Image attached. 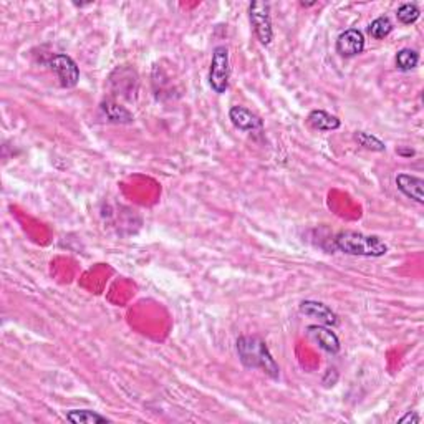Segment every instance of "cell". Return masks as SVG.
<instances>
[{
	"label": "cell",
	"instance_id": "obj_6",
	"mask_svg": "<svg viewBox=\"0 0 424 424\" xmlns=\"http://www.w3.org/2000/svg\"><path fill=\"white\" fill-rule=\"evenodd\" d=\"M306 337L327 353L337 355L340 351V340H338L335 332H332V328H328L327 325H309Z\"/></svg>",
	"mask_w": 424,
	"mask_h": 424
},
{
	"label": "cell",
	"instance_id": "obj_18",
	"mask_svg": "<svg viewBox=\"0 0 424 424\" xmlns=\"http://www.w3.org/2000/svg\"><path fill=\"white\" fill-rule=\"evenodd\" d=\"M400 423L401 424H406V423L418 424V423H421V416H419V414L416 411H409V413H406L404 416L400 419Z\"/></svg>",
	"mask_w": 424,
	"mask_h": 424
},
{
	"label": "cell",
	"instance_id": "obj_19",
	"mask_svg": "<svg viewBox=\"0 0 424 424\" xmlns=\"http://www.w3.org/2000/svg\"><path fill=\"white\" fill-rule=\"evenodd\" d=\"M398 155H401V156H413L414 151L413 150H398Z\"/></svg>",
	"mask_w": 424,
	"mask_h": 424
},
{
	"label": "cell",
	"instance_id": "obj_3",
	"mask_svg": "<svg viewBox=\"0 0 424 424\" xmlns=\"http://www.w3.org/2000/svg\"><path fill=\"white\" fill-rule=\"evenodd\" d=\"M229 78H231V58H229V48L219 45L212 50V60L209 69V85L218 94H222L229 88Z\"/></svg>",
	"mask_w": 424,
	"mask_h": 424
},
{
	"label": "cell",
	"instance_id": "obj_17",
	"mask_svg": "<svg viewBox=\"0 0 424 424\" xmlns=\"http://www.w3.org/2000/svg\"><path fill=\"white\" fill-rule=\"evenodd\" d=\"M355 139L360 143V146L365 148V150L376 151V153H383V151L386 150L385 143H383L381 139H378L376 136H373V134H369V133L356 132L355 133Z\"/></svg>",
	"mask_w": 424,
	"mask_h": 424
},
{
	"label": "cell",
	"instance_id": "obj_7",
	"mask_svg": "<svg viewBox=\"0 0 424 424\" xmlns=\"http://www.w3.org/2000/svg\"><path fill=\"white\" fill-rule=\"evenodd\" d=\"M365 50V35L356 29H348L337 38V52L341 57L351 58L360 55Z\"/></svg>",
	"mask_w": 424,
	"mask_h": 424
},
{
	"label": "cell",
	"instance_id": "obj_5",
	"mask_svg": "<svg viewBox=\"0 0 424 424\" xmlns=\"http://www.w3.org/2000/svg\"><path fill=\"white\" fill-rule=\"evenodd\" d=\"M48 66H50L52 71H55L63 88L76 87L80 80V69L73 58L65 55V53H58V55H53L50 58Z\"/></svg>",
	"mask_w": 424,
	"mask_h": 424
},
{
	"label": "cell",
	"instance_id": "obj_10",
	"mask_svg": "<svg viewBox=\"0 0 424 424\" xmlns=\"http://www.w3.org/2000/svg\"><path fill=\"white\" fill-rule=\"evenodd\" d=\"M396 188L409 199L416 201L418 204L424 202V181L421 178L413 174H398L396 176Z\"/></svg>",
	"mask_w": 424,
	"mask_h": 424
},
{
	"label": "cell",
	"instance_id": "obj_4",
	"mask_svg": "<svg viewBox=\"0 0 424 424\" xmlns=\"http://www.w3.org/2000/svg\"><path fill=\"white\" fill-rule=\"evenodd\" d=\"M249 15L259 42L262 45H270L274 38L272 19H270V3L252 2L249 6Z\"/></svg>",
	"mask_w": 424,
	"mask_h": 424
},
{
	"label": "cell",
	"instance_id": "obj_14",
	"mask_svg": "<svg viewBox=\"0 0 424 424\" xmlns=\"http://www.w3.org/2000/svg\"><path fill=\"white\" fill-rule=\"evenodd\" d=\"M419 63V53L411 48H403L396 53V66L401 71H411L418 66Z\"/></svg>",
	"mask_w": 424,
	"mask_h": 424
},
{
	"label": "cell",
	"instance_id": "obj_11",
	"mask_svg": "<svg viewBox=\"0 0 424 424\" xmlns=\"http://www.w3.org/2000/svg\"><path fill=\"white\" fill-rule=\"evenodd\" d=\"M309 123L313 129H318V132H335V129L341 126V121L338 120L337 116H333L323 110H313L310 113Z\"/></svg>",
	"mask_w": 424,
	"mask_h": 424
},
{
	"label": "cell",
	"instance_id": "obj_1",
	"mask_svg": "<svg viewBox=\"0 0 424 424\" xmlns=\"http://www.w3.org/2000/svg\"><path fill=\"white\" fill-rule=\"evenodd\" d=\"M236 345L239 360H241L243 367L250 369H262L272 380L281 378V368H278L277 362L274 360L269 346L265 345L262 338L255 335H246L239 338Z\"/></svg>",
	"mask_w": 424,
	"mask_h": 424
},
{
	"label": "cell",
	"instance_id": "obj_8",
	"mask_svg": "<svg viewBox=\"0 0 424 424\" xmlns=\"http://www.w3.org/2000/svg\"><path fill=\"white\" fill-rule=\"evenodd\" d=\"M300 313L305 315V317L318 320L320 325H327V327L328 325H332V327L338 325L337 313L333 312L330 306L322 304V302L304 300L300 304Z\"/></svg>",
	"mask_w": 424,
	"mask_h": 424
},
{
	"label": "cell",
	"instance_id": "obj_9",
	"mask_svg": "<svg viewBox=\"0 0 424 424\" xmlns=\"http://www.w3.org/2000/svg\"><path fill=\"white\" fill-rule=\"evenodd\" d=\"M229 118H231L232 125L242 129V132H255V129H260L264 126V121L255 113L243 106H232L231 111H229Z\"/></svg>",
	"mask_w": 424,
	"mask_h": 424
},
{
	"label": "cell",
	"instance_id": "obj_16",
	"mask_svg": "<svg viewBox=\"0 0 424 424\" xmlns=\"http://www.w3.org/2000/svg\"><path fill=\"white\" fill-rule=\"evenodd\" d=\"M396 17L403 25H413L416 24L419 17H421V10H419L416 3H403L400 6L398 12H396Z\"/></svg>",
	"mask_w": 424,
	"mask_h": 424
},
{
	"label": "cell",
	"instance_id": "obj_2",
	"mask_svg": "<svg viewBox=\"0 0 424 424\" xmlns=\"http://www.w3.org/2000/svg\"><path fill=\"white\" fill-rule=\"evenodd\" d=\"M337 249L348 255L360 257H383L386 255L388 246L376 236H367V234L344 231L335 237Z\"/></svg>",
	"mask_w": 424,
	"mask_h": 424
},
{
	"label": "cell",
	"instance_id": "obj_12",
	"mask_svg": "<svg viewBox=\"0 0 424 424\" xmlns=\"http://www.w3.org/2000/svg\"><path fill=\"white\" fill-rule=\"evenodd\" d=\"M100 110L103 111V115H105V118L110 121V123H133V115L126 110L125 106L118 105V103L115 101H103Z\"/></svg>",
	"mask_w": 424,
	"mask_h": 424
},
{
	"label": "cell",
	"instance_id": "obj_13",
	"mask_svg": "<svg viewBox=\"0 0 424 424\" xmlns=\"http://www.w3.org/2000/svg\"><path fill=\"white\" fill-rule=\"evenodd\" d=\"M66 419L73 424H101L110 423L106 416H101L100 413L92 411V409H71L66 413Z\"/></svg>",
	"mask_w": 424,
	"mask_h": 424
},
{
	"label": "cell",
	"instance_id": "obj_15",
	"mask_svg": "<svg viewBox=\"0 0 424 424\" xmlns=\"http://www.w3.org/2000/svg\"><path fill=\"white\" fill-rule=\"evenodd\" d=\"M391 30H393V22L388 19V17H378V19H374L368 27L369 35L376 40L388 37V35L391 34Z\"/></svg>",
	"mask_w": 424,
	"mask_h": 424
}]
</instances>
